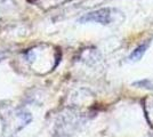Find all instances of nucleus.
I'll return each mask as SVG.
<instances>
[{
	"instance_id": "f257e3e1",
	"label": "nucleus",
	"mask_w": 153,
	"mask_h": 137,
	"mask_svg": "<svg viewBox=\"0 0 153 137\" xmlns=\"http://www.w3.org/2000/svg\"><path fill=\"white\" fill-rule=\"evenodd\" d=\"M112 9L110 8H102L95 12L86 14L80 19L81 23H86V22H95V23H101L103 25L110 24L112 22Z\"/></svg>"
},
{
	"instance_id": "f03ea898",
	"label": "nucleus",
	"mask_w": 153,
	"mask_h": 137,
	"mask_svg": "<svg viewBox=\"0 0 153 137\" xmlns=\"http://www.w3.org/2000/svg\"><path fill=\"white\" fill-rule=\"evenodd\" d=\"M147 47H149V42L138 46V47L135 49L134 52L130 54L129 59H130V61H138V59H142V56L144 55V53L146 52Z\"/></svg>"
},
{
	"instance_id": "7ed1b4c3",
	"label": "nucleus",
	"mask_w": 153,
	"mask_h": 137,
	"mask_svg": "<svg viewBox=\"0 0 153 137\" xmlns=\"http://www.w3.org/2000/svg\"><path fill=\"white\" fill-rule=\"evenodd\" d=\"M135 85H142V86H147V88H152V85L150 81L144 80V81H140V82H135Z\"/></svg>"
},
{
	"instance_id": "20e7f679",
	"label": "nucleus",
	"mask_w": 153,
	"mask_h": 137,
	"mask_svg": "<svg viewBox=\"0 0 153 137\" xmlns=\"http://www.w3.org/2000/svg\"><path fill=\"white\" fill-rule=\"evenodd\" d=\"M5 56H6V55H5L4 53H0V62H1V61H2L4 59H5Z\"/></svg>"
}]
</instances>
